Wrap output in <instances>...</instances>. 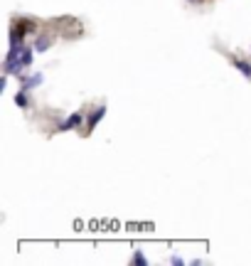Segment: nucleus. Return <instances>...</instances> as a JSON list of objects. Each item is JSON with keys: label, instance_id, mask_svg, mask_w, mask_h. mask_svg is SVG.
<instances>
[{"label": "nucleus", "instance_id": "1a4fd4ad", "mask_svg": "<svg viewBox=\"0 0 251 266\" xmlns=\"http://www.w3.org/2000/svg\"><path fill=\"white\" fill-rule=\"evenodd\" d=\"M133 264H136V266H145V264H148L145 254H143V252H136V254H133Z\"/></svg>", "mask_w": 251, "mask_h": 266}, {"label": "nucleus", "instance_id": "6e6552de", "mask_svg": "<svg viewBox=\"0 0 251 266\" xmlns=\"http://www.w3.org/2000/svg\"><path fill=\"white\" fill-rule=\"evenodd\" d=\"M32 52H35V50L25 47V50H22V55H20V59H22V64H25V67H30V64H32V59H35V55H32Z\"/></svg>", "mask_w": 251, "mask_h": 266}, {"label": "nucleus", "instance_id": "f03ea898", "mask_svg": "<svg viewBox=\"0 0 251 266\" xmlns=\"http://www.w3.org/2000/svg\"><path fill=\"white\" fill-rule=\"evenodd\" d=\"M84 124V113H69V118L67 121H62L59 124V131H71V128H79Z\"/></svg>", "mask_w": 251, "mask_h": 266}, {"label": "nucleus", "instance_id": "20e7f679", "mask_svg": "<svg viewBox=\"0 0 251 266\" xmlns=\"http://www.w3.org/2000/svg\"><path fill=\"white\" fill-rule=\"evenodd\" d=\"M20 79H22V89H35V86H40L42 82H44V77H42V74H32V77H25V74H22V77H20Z\"/></svg>", "mask_w": 251, "mask_h": 266}, {"label": "nucleus", "instance_id": "0eeeda50", "mask_svg": "<svg viewBox=\"0 0 251 266\" xmlns=\"http://www.w3.org/2000/svg\"><path fill=\"white\" fill-rule=\"evenodd\" d=\"M15 104H17L20 109H28V89H20V91L15 94Z\"/></svg>", "mask_w": 251, "mask_h": 266}, {"label": "nucleus", "instance_id": "7ed1b4c3", "mask_svg": "<svg viewBox=\"0 0 251 266\" xmlns=\"http://www.w3.org/2000/svg\"><path fill=\"white\" fill-rule=\"evenodd\" d=\"M106 116V106H98V109H94V111L89 113V118H86V131H94L96 128V124Z\"/></svg>", "mask_w": 251, "mask_h": 266}, {"label": "nucleus", "instance_id": "39448f33", "mask_svg": "<svg viewBox=\"0 0 251 266\" xmlns=\"http://www.w3.org/2000/svg\"><path fill=\"white\" fill-rule=\"evenodd\" d=\"M49 44H52V40H49V35H40L37 37V42H35V52H47L49 50Z\"/></svg>", "mask_w": 251, "mask_h": 266}, {"label": "nucleus", "instance_id": "423d86ee", "mask_svg": "<svg viewBox=\"0 0 251 266\" xmlns=\"http://www.w3.org/2000/svg\"><path fill=\"white\" fill-rule=\"evenodd\" d=\"M232 64H234V67H237V69L241 71V74H244L246 79H251V64H246V62H241V59H232Z\"/></svg>", "mask_w": 251, "mask_h": 266}, {"label": "nucleus", "instance_id": "f257e3e1", "mask_svg": "<svg viewBox=\"0 0 251 266\" xmlns=\"http://www.w3.org/2000/svg\"><path fill=\"white\" fill-rule=\"evenodd\" d=\"M28 30H32V22H28V20H17V22L13 25V30H10V44H22Z\"/></svg>", "mask_w": 251, "mask_h": 266}, {"label": "nucleus", "instance_id": "9d476101", "mask_svg": "<svg viewBox=\"0 0 251 266\" xmlns=\"http://www.w3.org/2000/svg\"><path fill=\"white\" fill-rule=\"evenodd\" d=\"M170 264H172V266H182L185 261H182L180 256H170Z\"/></svg>", "mask_w": 251, "mask_h": 266}]
</instances>
